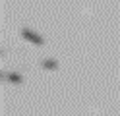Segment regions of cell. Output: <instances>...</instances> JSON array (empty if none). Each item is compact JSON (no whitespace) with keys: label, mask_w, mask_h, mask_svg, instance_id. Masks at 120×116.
Returning <instances> with one entry per match:
<instances>
[{"label":"cell","mask_w":120,"mask_h":116,"mask_svg":"<svg viewBox=\"0 0 120 116\" xmlns=\"http://www.w3.org/2000/svg\"><path fill=\"white\" fill-rule=\"evenodd\" d=\"M19 35L23 37L27 43H31V45H35V46H43V45H45V37L39 35V33H35V31L29 29V27H21V29H19Z\"/></svg>","instance_id":"obj_1"},{"label":"cell","mask_w":120,"mask_h":116,"mask_svg":"<svg viewBox=\"0 0 120 116\" xmlns=\"http://www.w3.org/2000/svg\"><path fill=\"white\" fill-rule=\"evenodd\" d=\"M2 77L6 81H10L14 85H19V83H23V75H21L19 72H2Z\"/></svg>","instance_id":"obj_2"},{"label":"cell","mask_w":120,"mask_h":116,"mask_svg":"<svg viewBox=\"0 0 120 116\" xmlns=\"http://www.w3.org/2000/svg\"><path fill=\"white\" fill-rule=\"evenodd\" d=\"M41 68L43 70H58V62L54 58H45L41 62Z\"/></svg>","instance_id":"obj_3"}]
</instances>
